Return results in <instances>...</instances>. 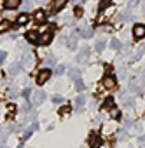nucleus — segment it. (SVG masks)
I'll return each instance as SVG.
<instances>
[{"label": "nucleus", "instance_id": "obj_1", "mask_svg": "<svg viewBox=\"0 0 145 148\" xmlns=\"http://www.w3.org/2000/svg\"><path fill=\"white\" fill-rule=\"evenodd\" d=\"M51 75H52V71H51L49 68H44V70H40V71L37 73V79H35V80H37L39 86H44V84L51 79Z\"/></svg>", "mask_w": 145, "mask_h": 148}, {"label": "nucleus", "instance_id": "obj_2", "mask_svg": "<svg viewBox=\"0 0 145 148\" xmlns=\"http://www.w3.org/2000/svg\"><path fill=\"white\" fill-rule=\"evenodd\" d=\"M52 37H54L52 30H47V32L40 33V35H39V45H47V44H51Z\"/></svg>", "mask_w": 145, "mask_h": 148}, {"label": "nucleus", "instance_id": "obj_3", "mask_svg": "<svg viewBox=\"0 0 145 148\" xmlns=\"http://www.w3.org/2000/svg\"><path fill=\"white\" fill-rule=\"evenodd\" d=\"M133 37L138 40V38H143L145 37V25H142V23H136L135 26H133Z\"/></svg>", "mask_w": 145, "mask_h": 148}, {"label": "nucleus", "instance_id": "obj_4", "mask_svg": "<svg viewBox=\"0 0 145 148\" xmlns=\"http://www.w3.org/2000/svg\"><path fill=\"white\" fill-rule=\"evenodd\" d=\"M102 86H103L105 89H110V91H112V89H115L117 84H115V79H114L112 75H105L103 80H102Z\"/></svg>", "mask_w": 145, "mask_h": 148}, {"label": "nucleus", "instance_id": "obj_5", "mask_svg": "<svg viewBox=\"0 0 145 148\" xmlns=\"http://www.w3.org/2000/svg\"><path fill=\"white\" fill-rule=\"evenodd\" d=\"M89 146L91 148H100L102 146V136L96 134V132H91L89 134Z\"/></svg>", "mask_w": 145, "mask_h": 148}, {"label": "nucleus", "instance_id": "obj_6", "mask_svg": "<svg viewBox=\"0 0 145 148\" xmlns=\"http://www.w3.org/2000/svg\"><path fill=\"white\" fill-rule=\"evenodd\" d=\"M39 32H35V30H32V32H28L26 33V40L28 42H32V44H39Z\"/></svg>", "mask_w": 145, "mask_h": 148}, {"label": "nucleus", "instance_id": "obj_7", "mask_svg": "<svg viewBox=\"0 0 145 148\" xmlns=\"http://www.w3.org/2000/svg\"><path fill=\"white\" fill-rule=\"evenodd\" d=\"M44 99H46V94H44L42 91H37V92H33V103H35V105L42 103Z\"/></svg>", "mask_w": 145, "mask_h": 148}, {"label": "nucleus", "instance_id": "obj_8", "mask_svg": "<svg viewBox=\"0 0 145 148\" xmlns=\"http://www.w3.org/2000/svg\"><path fill=\"white\" fill-rule=\"evenodd\" d=\"M28 21H30V16H28L26 12H21V14L18 16V19H16V23H18V25H26Z\"/></svg>", "mask_w": 145, "mask_h": 148}, {"label": "nucleus", "instance_id": "obj_9", "mask_svg": "<svg viewBox=\"0 0 145 148\" xmlns=\"http://www.w3.org/2000/svg\"><path fill=\"white\" fill-rule=\"evenodd\" d=\"M33 18H35L37 23H44V21H46V12H44L42 9H40V11H35V16H33Z\"/></svg>", "mask_w": 145, "mask_h": 148}, {"label": "nucleus", "instance_id": "obj_10", "mask_svg": "<svg viewBox=\"0 0 145 148\" xmlns=\"http://www.w3.org/2000/svg\"><path fill=\"white\" fill-rule=\"evenodd\" d=\"M6 9H16L19 7V0H6Z\"/></svg>", "mask_w": 145, "mask_h": 148}, {"label": "nucleus", "instance_id": "obj_11", "mask_svg": "<svg viewBox=\"0 0 145 148\" xmlns=\"http://www.w3.org/2000/svg\"><path fill=\"white\" fill-rule=\"evenodd\" d=\"M11 26H12V25H11V21H9V19H4V21H0V33L7 32Z\"/></svg>", "mask_w": 145, "mask_h": 148}, {"label": "nucleus", "instance_id": "obj_12", "mask_svg": "<svg viewBox=\"0 0 145 148\" xmlns=\"http://www.w3.org/2000/svg\"><path fill=\"white\" fill-rule=\"evenodd\" d=\"M65 5H66L65 0H59V2H56V4H51V9H52V11H59V9H63Z\"/></svg>", "mask_w": 145, "mask_h": 148}, {"label": "nucleus", "instance_id": "obj_13", "mask_svg": "<svg viewBox=\"0 0 145 148\" xmlns=\"http://www.w3.org/2000/svg\"><path fill=\"white\" fill-rule=\"evenodd\" d=\"M108 108H110V110L114 108V98H107V99H105V103H103V110H108Z\"/></svg>", "mask_w": 145, "mask_h": 148}, {"label": "nucleus", "instance_id": "obj_14", "mask_svg": "<svg viewBox=\"0 0 145 148\" xmlns=\"http://www.w3.org/2000/svg\"><path fill=\"white\" fill-rule=\"evenodd\" d=\"M81 35H82L84 38H89V37L93 35V30H91V28H84V30L81 32Z\"/></svg>", "mask_w": 145, "mask_h": 148}, {"label": "nucleus", "instance_id": "obj_15", "mask_svg": "<svg viewBox=\"0 0 145 148\" xmlns=\"http://www.w3.org/2000/svg\"><path fill=\"white\" fill-rule=\"evenodd\" d=\"M110 117H112V119H119V117H121L119 110H117V108H112V110H110Z\"/></svg>", "mask_w": 145, "mask_h": 148}, {"label": "nucleus", "instance_id": "obj_16", "mask_svg": "<svg viewBox=\"0 0 145 148\" xmlns=\"http://www.w3.org/2000/svg\"><path fill=\"white\" fill-rule=\"evenodd\" d=\"M66 113H70V106H61L59 108V115H66Z\"/></svg>", "mask_w": 145, "mask_h": 148}, {"label": "nucleus", "instance_id": "obj_17", "mask_svg": "<svg viewBox=\"0 0 145 148\" xmlns=\"http://www.w3.org/2000/svg\"><path fill=\"white\" fill-rule=\"evenodd\" d=\"M110 47H112V49H115V51H117V49H119V47H121V44H119V40H112V42H110Z\"/></svg>", "mask_w": 145, "mask_h": 148}, {"label": "nucleus", "instance_id": "obj_18", "mask_svg": "<svg viewBox=\"0 0 145 148\" xmlns=\"http://www.w3.org/2000/svg\"><path fill=\"white\" fill-rule=\"evenodd\" d=\"M82 12H84V11H82V7H81V5H77V7H75V16H77V18H81V16H82Z\"/></svg>", "mask_w": 145, "mask_h": 148}, {"label": "nucleus", "instance_id": "obj_19", "mask_svg": "<svg viewBox=\"0 0 145 148\" xmlns=\"http://www.w3.org/2000/svg\"><path fill=\"white\" fill-rule=\"evenodd\" d=\"M103 49H105V42H98V44H96V51H98V52H102Z\"/></svg>", "mask_w": 145, "mask_h": 148}, {"label": "nucleus", "instance_id": "obj_20", "mask_svg": "<svg viewBox=\"0 0 145 148\" xmlns=\"http://www.w3.org/2000/svg\"><path fill=\"white\" fill-rule=\"evenodd\" d=\"M70 77L72 79H79V70H72L70 71Z\"/></svg>", "mask_w": 145, "mask_h": 148}, {"label": "nucleus", "instance_id": "obj_21", "mask_svg": "<svg viewBox=\"0 0 145 148\" xmlns=\"http://www.w3.org/2000/svg\"><path fill=\"white\" fill-rule=\"evenodd\" d=\"M129 89H131L133 92H140V86H136V84H131V86H129Z\"/></svg>", "mask_w": 145, "mask_h": 148}, {"label": "nucleus", "instance_id": "obj_22", "mask_svg": "<svg viewBox=\"0 0 145 148\" xmlns=\"http://www.w3.org/2000/svg\"><path fill=\"white\" fill-rule=\"evenodd\" d=\"M52 101H54L56 105H61V103H63V98H61V96H54V98H52Z\"/></svg>", "mask_w": 145, "mask_h": 148}, {"label": "nucleus", "instance_id": "obj_23", "mask_svg": "<svg viewBox=\"0 0 145 148\" xmlns=\"http://www.w3.org/2000/svg\"><path fill=\"white\" fill-rule=\"evenodd\" d=\"M84 101H86V98H84V96H79V98H77V106H82Z\"/></svg>", "mask_w": 145, "mask_h": 148}, {"label": "nucleus", "instance_id": "obj_24", "mask_svg": "<svg viewBox=\"0 0 145 148\" xmlns=\"http://www.w3.org/2000/svg\"><path fill=\"white\" fill-rule=\"evenodd\" d=\"M108 5H110V2H102V4H100V11H105Z\"/></svg>", "mask_w": 145, "mask_h": 148}, {"label": "nucleus", "instance_id": "obj_25", "mask_svg": "<svg viewBox=\"0 0 145 148\" xmlns=\"http://www.w3.org/2000/svg\"><path fill=\"white\" fill-rule=\"evenodd\" d=\"M105 71H107V75H110V73H112V66H108V64H105Z\"/></svg>", "mask_w": 145, "mask_h": 148}, {"label": "nucleus", "instance_id": "obj_26", "mask_svg": "<svg viewBox=\"0 0 145 148\" xmlns=\"http://www.w3.org/2000/svg\"><path fill=\"white\" fill-rule=\"evenodd\" d=\"M63 71H65V68H63V66H58V68H56V73H58V75H61Z\"/></svg>", "mask_w": 145, "mask_h": 148}, {"label": "nucleus", "instance_id": "obj_27", "mask_svg": "<svg viewBox=\"0 0 145 148\" xmlns=\"http://www.w3.org/2000/svg\"><path fill=\"white\" fill-rule=\"evenodd\" d=\"M4 59H6V52H2V51H0V64L4 63Z\"/></svg>", "mask_w": 145, "mask_h": 148}, {"label": "nucleus", "instance_id": "obj_28", "mask_svg": "<svg viewBox=\"0 0 145 148\" xmlns=\"http://www.w3.org/2000/svg\"><path fill=\"white\" fill-rule=\"evenodd\" d=\"M30 94H32V91H30V89H25V91H23V96H25V98H28Z\"/></svg>", "mask_w": 145, "mask_h": 148}, {"label": "nucleus", "instance_id": "obj_29", "mask_svg": "<svg viewBox=\"0 0 145 148\" xmlns=\"http://www.w3.org/2000/svg\"><path fill=\"white\" fill-rule=\"evenodd\" d=\"M138 141H140V145H145V136H140Z\"/></svg>", "mask_w": 145, "mask_h": 148}, {"label": "nucleus", "instance_id": "obj_30", "mask_svg": "<svg viewBox=\"0 0 145 148\" xmlns=\"http://www.w3.org/2000/svg\"><path fill=\"white\" fill-rule=\"evenodd\" d=\"M77 89H82V80H77Z\"/></svg>", "mask_w": 145, "mask_h": 148}]
</instances>
